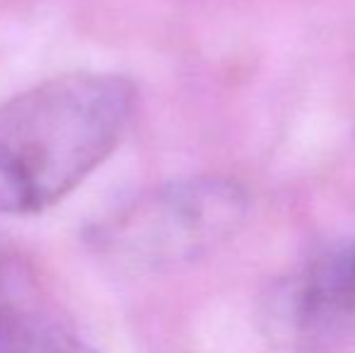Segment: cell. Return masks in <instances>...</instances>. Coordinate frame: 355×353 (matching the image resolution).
I'll list each match as a JSON object with an SVG mask.
<instances>
[{
	"label": "cell",
	"mask_w": 355,
	"mask_h": 353,
	"mask_svg": "<svg viewBox=\"0 0 355 353\" xmlns=\"http://www.w3.org/2000/svg\"><path fill=\"white\" fill-rule=\"evenodd\" d=\"M3 271H5V268H3V255H0V283H3Z\"/></svg>",
	"instance_id": "5b68a950"
},
{
	"label": "cell",
	"mask_w": 355,
	"mask_h": 353,
	"mask_svg": "<svg viewBox=\"0 0 355 353\" xmlns=\"http://www.w3.org/2000/svg\"><path fill=\"white\" fill-rule=\"evenodd\" d=\"M0 353H97L37 317L0 310Z\"/></svg>",
	"instance_id": "277c9868"
},
{
	"label": "cell",
	"mask_w": 355,
	"mask_h": 353,
	"mask_svg": "<svg viewBox=\"0 0 355 353\" xmlns=\"http://www.w3.org/2000/svg\"><path fill=\"white\" fill-rule=\"evenodd\" d=\"M259 322L283 351L355 353V240L327 242L268 283Z\"/></svg>",
	"instance_id": "3957f363"
},
{
	"label": "cell",
	"mask_w": 355,
	"mask_h": 353,
	"mask_svg": "<svg viewBox=\"0 0 355 353\" xmlns=\"http://www.w3.org/2000/svg\"><path fill=\"white\" fill-rule=\"evenodd\" d=\"M249 193L218 175L145 189L85 230L94 252L116 264L157 271L198 261L227 245L249 218Z\"/></svg>",
	"instance_id": "7a4b0ae2"
},
{
	"label": "cell",
	"mask_w": 355,
	"mask_h": 353,
	"mask_svg": "<svg viewBox=\"0 0 355 353\" xmlns=\"http://www.w3.org/2000/svg\"><path fill=\"white\" fill-rule=\"evenodd\" d=\"M136 85L116 73H63L0 104V213H42L123 141Z\"/></svg>",
	"instance_id": "6da1fadb"
}]
</instances>
